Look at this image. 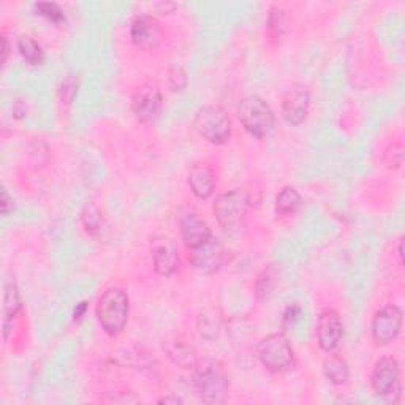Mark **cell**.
<instances>
[{
	"label": "cell",
	"mask_w": 405,
	"mask_h": 405,
	"mask_svg": "<svg viewBox=\"0 0 405 405\" xmlns=\"http://www.w3.org/2000/svg\"><path fill=\"white\" fill-rule=\"evenodd\" d=\"M161 29L150 16H138L132 24V40L138 48L154 49L161 42Z\"/></svg>",
	"instance_id": "14"
},
{
	"label": "cell",
	"mask_w": 405,
	"mask_h": 405,
	"mask_svg": "<svg viewBox=\"0 0 405 405\" xmlns=\"http://www.w3.org/2000/svg\"><path fill=\"white\" fill-rule=\"evenodd\" d=\"M385 164L390 168H399L404 164V146L402 143H392L385 152Z\"/></svg>",
	"instance_id": "26"
},
{
	"label": "cell",
	"mask_w": 405,
	"mask_h": 405,
	"mask_svg": "<svg viewBox=\"0 0 405 405\" xmlns=\"http://www.w3.org/2000/svg\"><path fill=\"white\" fill-rule=\"evenodd\" d=\"M216 175L209 166L193 165L189 171V185L193 195L200 200H206L216 189Z\"/></svg>",
	"instance_id": "16"
},
{
	"label": "cell",
	"mask_w": 405,
	"mask_h": 405,
	"mask_svg": "<svg viewBox=\"0 0 405 405\" xmlns=\"http://www.w3.org/2000/svg\"><path fill=\"white\" fill-rule=\"evenodd\" d=\"M323 372L325 377L334 385H342L350 377V369L349 364L342 356L331 355L323 361Z\"/></svg>",
	"instance_id": "17"
},
{
	"label": "cell",
	"mask_w": 405,
	"mask_h": 405,
	"mask_svg": "<svg viewBox=\"0 0 405 405\" xmlns=\"http://www.w3.org/2000/svg\"><path fill=\"white\" fill-rule=\"evenodd\" d=\"M166 351H168V356H170L173 361L182 367H190L196 363V356H195L193 349L181 339H176L175 342L168 344Z\"/></svg>",
	"instance_id": "19"
},
{
	"label": "cell",
	"mask_w": 405,
	"mask_h": 405,
	"mask_svg": "<svg viewBox=\"0 0 405 405\" xmlns=\"http://www.w3.org/2000/svg\"><path fill=\"white\" fill-rule=\"evenodd\" d=\"M190 262L195 266L200 273L212 274L219 271L227 262V251L222 246V242L211 236L206 242L201 246L190 251Z\"/></svg>",
	"instance_id": "8"
},
{
	"label": "cell",
	"mask_w": 405,
	"mask_h": 405,
	"mask_svg": "<svg viewBox=\"0 0 405 405\" xmlns=\"http://www.w3.org/2000/svg\"><path fill=\"white\" fill-rule=\"evenodd\" d=\"M238 116L244 129L255 138H266L274 127V113L263 98L246 97L239 103Z\"/></svg>",
	"instance_id": "3"
},
{
	"label": "cell",
	"mask_w": 405,
	"mask_h": 405,
	"mask_svg": "<svg viewBox=\"0 0 405 405\" xmlns=\"http://www.w3.org/2000/svg\"><path fill=\"white\" fill-rule=\"evenodd\" d=\"M301 202L303 200H301V195L296 189L283 187L276 198V211L280 216H288V214H293L299 209Z\"/></svg>",
	"instance_id": "20"
},
{
	"label": "cell",
	"mask_w": 405,
	"mask_h": 405,
	"mask_svg": "<svg viewBox=\"0 0 405 405\" xmlns=\"http://www.w3.org/2000/svg\"><path fill=\"white\" fill-rule=\"evenodd\" d=\"M154 268L160 276H171L179 266L177 246L170 236L160 235L152 241Z\"/></svg>",
	"instance_id": "13"
},
{
	"label": "cell",
	"mask_w": 405,
	"mask_h": 405,
	"mask_svg": "<svg viewBox=\"0 0 405 405\" xmlns=\"http://www.w3.org/2000/svg\"><path fill=\"white\" fill-rule=\"evenodd\" d=\"M402 312L397 305H386L375 314L372 320V338L375 344L386 345L392 342L401 333Z\"/></svg>",
	"instance_id": "9"
},
{
	"label": "cell",
	"mask_w": 405,
	"mask_h": 405,
	"mask_svg": "<svg viewBox=\"0 0 405 405\" xmlns=\"http://www.w3.org/2000/svg\"><path fill=\"white\" fill-rule=\"evenodd\" d=\"M77 92H78V78L74 77V74H68V77L62 81V86H61L62 100L68 105V103L73 102Z\"/></svg>",
	"instance_id": "27"
},
{
	"label": "cell",
	"mask_w": 405,
	"mask_h": 405,
	"mask_svg": "<svg viewBox=\"0 0 405 405\" xmlns=\"http://www.w3.org/2000/svg\"><path fill=\"white\" fill-rule=\"evenodd\" d=\"M301 314H303V310H301L299 305L296 304L290 305V308L285 310V314H283V326H293L301 318Z\"/></svg>",
	"instance_id": "30"
},
{
	"label": "cell",
	"mask_w": 405,
	"mask_h": 405,
	"mask_svg": "<svg viewBox=\"0 0 405 405\" xmlns=\"http://www.w3.org/2000/svg\"><path fill=\"white\" fill-rule=\"evenodd\" d=\"M18 49L24 61L31 63V65H40L43 63L45 54L42 46H40L32 37H21L18 40Z\"/></svg>",
	"instance_id": "22"
},
{
	"label": "cell",
	"mask_w": 405,
	"mask_h": 405,
	"mask_svg": "<svg viewBox=\"0 0 405 405\" xmlns=\"http://www.w3.org/2000/svg\"><path fill=\"white\" fill-rule=\"evenodd\" d=\"M274 283V274L271 269H264V273L258 277L257 282V294L258 298H266L273 290Z\"/></svg>",
	"instance_id": "28"
},
{
	"label": "cell",
	"mask_w": 405,
	"mask_h": 405,
	"mask_svg": "<svg viewBox=\"0 0 405 405\" xmlns=\"http://www.w3.org/2000/svg\"><path fill=\"white\" fill-rule=\"evenodd\" d=\"M21 309V301L18 287H16L15 280L8 279L5 283V294H3V329H5V338L8 334V321L13 318L18 310Z\"/></svg>",
	"instance_id": "18"
},
{
	"label": "cell",
	"mask_w": 405,
	"mask_h": 405,
	"mask_svg": "<svg viewBox=\"0 0 405 405\" xmlns=\"http://www.w3.org/2000/svg\"><path fill=\"white\" fill-rule=\"evenodd\" d=\"M247 209L248 198L241 190H231L219 195L214 202V216L221 227L227 231H238L242 227Z\"/></svg>",
	"instance_id": "5"
},
{
	"label": "cell",
	"mask_w": 405,
	"mask_h": 405,
	"mask_svg": "<svg viewBox=\"0 0 405 405\" xmlns=\"http://www.w3.org/2000/svg\"><path fill=\"white\" fill-rule=\"evenodd\" d=\"M13 209V200L10 198V195L7 190H2V212H3V216H8L10 211Z\"/></svg>",
	"instance_id": "31"
},
{
	"label": "cell",
	"mask_w": 405,
	"mask_h": 405,
	"mask_svg": "<svg viewBox=\"0 0 405 405\" xmlns=\"http://www.w3.org/2000/svg\"><path fill=\"white\" fill-rule=\"evenodd\" d=\"M2 43H3V56H2V61L7 62V57H8V42H7V37L2 38Z\"/></svg>",
	"instance_id": "35"
},
{
	"label": "cell",
	"mask_w": 405,
	"mask_h": 405,
	"mask_svg": "<svg viewBox=\"0 0 405 405\" xmlns=\"http://www.w3.org/2000/svg\"><path fill=\"white\" fill-rule=\"evenodd\" d=\"M160 402H161V404H182L181 399H179V397H171V396L164 397Z\"/></svg>",
	"instance_id": "34"
},
{
	"label": "cell",
	"mask_w": 405,
	"mask_h": 405,
	"mask_svg": "<svg viewBox=\"0 0 405 405\" xmlns=\"http://www.w3.org/2000/svg\"><path fill=\"white\" fill-rule=\"evenodd\" d=\"M195 386L201 401L206 404H223L230 395L228 375L221 363L211 361L198 369L195 375Z\"/></svg>",
	"instance_id": "2"
},
{
	"label": "cell",
	"mask_w": 405,
	"mask_h": 405,
	"mask_svg": "<svg viewBox=\"0 0 405 405\" xmlns=\"http://www.w3.org/2000/svg\"><path fill=\"white\" fill-rule=\"evenodd\" d=\"M37 11L45 18H48L49 21H53L54 24H61V22L65 21V15H63L62 8L57 3L53 2H38L35 5Z\"/></svg>",
	"instance_id": "23"
},
{
	"label": "cell",
	"mask_w": 405,
	"mask_h": 405,
	"mask_svg": "<svg viewBox=\"0 0 405 405\" xmlns=\"http://www.w3.org/2000/svg\"><path fill=\"white\" fill-rule=\"evenodd\" d=\"M310 94L304 86H293L283 95L282 114L283 119L292 125L303 124L309 114Z\"/></svg>",
	"instance_id": "11"
},
{
	"label": "cell",
	"mask_w": 405,
	"mask_h": 405,
	"mask_svg": "<svg viewBox=\"0 0 405 405\" xmlns=\"http://www.w3.org/2000/svg\"><path fill=\"white\" fill-rule=\"evenodd\" d=\"M344 335V325L338 312L325 310L318 318L317 323V339L321 350L333 351L338 349L340 339Z\"/></svg>",
	"instance_id": "12"
},
{
	"label": "cell",
	"mask_w": 405,
	"mask_h": 405,
	"mask_svg": "<svg viewBox=\"0 0 405 405\" xmlns=\"http://www.w3.org/2000/svg\"><path fill=\"white\" fill-rule=\"evenodd\" d=\"M370 383L379 396L392 397V401H397L401 396V367L395 358L385 356L377 361Z\"/></svg>",
	"instance_id": "7"
},
{
	"label": "cell",
	"mask_w": 405,
	"mask_h": 405,
	"mask_svg": "<svg viewBox=\"0 0 405 405\" xmlns=\"http://www.w3.org/2000/svg\"><path fill=\"white\" fill-rule=\"evenodd\" d=\"M161 109V94L157 86L148 83L138 88L132 97V111L140 122H149Z\"/></svg>",
	"instance_id": "10"
},
{
	"label": "cell",
	"mask_w": 405,
	"mask_h": 405,
	"mask_svg": "<svg viewBox=\"0 0 405 405\" xmlns=\"http://www.w3.org/2000/svg\"><path fill=\"white\" fill-rule=\"evenodd\" d=\"M181 233L187 248H196L211 238V228L195 212H187L181 217Z\"/></svg>",
	"instance_id": "15"
},
{
	"label": "cell",
	"mask_w": 405,
	"mask_h": 405,
	"mask_svg": "<svg viewBox=\"0 0 405 405\" xmlns=\"http://www.w3.org/2000/svg\"><path fill=\"white\" fill-rule=\"evenodd\" d=\"M283 26H285V18H283V11L277 7H273L269 11L268 18V32L273 38H280L283 32Z\"/></svg>",
	"instance_id": "24"
},
{
	"label": "cell",
	"mask_w": 405,
	"mask_h": 405,
	"mask_svg": "<svg viewBox=\"0 0 405 405\" xmlns=\"http://www.w3.org/2000/svg\"><path fill=\"white\" fill-rule=\"evenodd\" d=\"M195 130L212 144H225L231 136V120L223 108L205 106L195 116Z\"/></svg>",
	"instance_id": "4"
},
{
	"label": "cell",
	"mask_w": 405,
	"mask_h": 405,
	"mask_svg": "<svg viewBox=\"0 0 405 405\" xmlns=\"http://www.w3.org/2000/svg\"><path fill=\"white\" fill-rule=\"evenodd\" d=\"M258 358L271 372H285L294 364V353L283 334H271L258 345Z\"/></svg>",
	"instance_id": "6"
},
{
	"label": "cell",
	"mask_w": 405,
	"mask_h": 405,
	"mask_svg": "<svg viewBox=\"0 0 405 405\" xmlns=\"http://www.w3.org/2000/svg\"><path fill=\"white\" fill-rule=\"evenodd\" d=\"M86 309H88V304L86 303H81L77 309H74V320H77V318H81L84 315V312H86Z\"/></svg>",
	"instance_id": "33"
},
{
	"label": "cell",
	"mask_w": 405,
	"mask_h": 405,
	"mask_svg": "<svg viewBox=\"0 0 405 405\" xmlns=\"http://www.w3.org/2000/svg\"><path fill=\"white\" fill-rule=\"evenodd\" d=\"M168 84L173 92H182L187 88V74L181 65H171L168 70Z\"/></svg>",
	"instance_id": "25"
},
{
	"label": "cell",
	"mask_w": 405,
	"mask_h": 405,
	"mask_svg": "<svg viewBox=\"0 0 405 405\" xmlns=\"http://www.w3.org/2000/svg\"><path fill=\"white\" fill-rule=\"evenodd\" d=\"M13 111H15L16 118H22V116L26 114V105L21 100H18V102L15 103V109H13Z\"/></svg>",
	"instance_id": "32"
},
{
	"label": "cell",
	"mask_w": 405,
	"mask_h": 405,
	"mask_svg": "<svg viewBox=\"0 0 405 405\" xmlns=\"http://www.w3.org/2000/svg\"><path fill=\"white\" fill-rule=\"evenodd\" d=\"M103 402H108V404H136V402H140V399L133 396V392L130 391H127L125 395H124V391L122 392H114L113 397H106V399H103Z\"/></svg>",
	"instance_id": "29"
},
{
	"label": "cell",
	"mask_w": 405,
	"mask_h": 405,
	"mask_svg": "<svg viewBox=\"0 0 405 405\" xmlns=\"http://www.w3.org/2000/svg\"><path fill=\"white\" fill-rule=\"evenodd\" d=\"M81 221H83L86 231H88L90 236H94V238L100 235L103 231V227H105V221H103L102 212L94 202H86L83 212H81Z\"/></svg>",
	"instance_id": "21"
},
{
	"label": "cell",
	"mask_w": 405,
	"mask_h": 405,
	"mask_svg": "<svg viewBox=\"0 0 405 405\" xmlns=\"http://www.w3.org/2000/svg\"><path fill=\"white\" fill-rule=\"evenodd\" d=\"M129 310L130 301L127 292L122 288H109L98 301L97 317L108 334L118 335L127 325Z\"/></svg>",
	"instance_id": "1"
}]
</instances>
